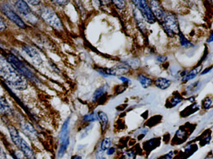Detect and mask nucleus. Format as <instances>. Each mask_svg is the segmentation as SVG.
I'll use <instances>...</instances> for the list:
<instances>
[{"label": "nucleus", "mask_w": 213, "mask_h": 159, "mask_svg": "<svg viewBox=\"0 0 213 159\" xmlns=\"http://www.w3.org/2000/svg\"><path fill=\"white\" fill-rule=\"evenodd\" d=\"M70 122V116L67 117L64 122H63L62 127H61V130H60V142H64L68 137V135L69 133V124Z\"/></svg>", "instance_id": "obj_14"}, {"label": "nucleus", "mask_w": 213, "mask_h": 159, "mask_svg": "<svg viewBox=\"0 0 213 159\" xmlns=\"http://www.w3.org/2000/svg\"><path fill=\"white\" fill-rule=\"evenodd\" d=\"M157 60L160 63H163L166 61L167 57L165 55H158L157 57Z\"/></svg>", "instance_id": "obj_35"}, {"label": "nucleus", "mask_w": 213, "mask_h": 159, "mask_svg": "<svg viewBox=\"0 0 213 159\" xmlns=\"http://www.w3.org/2000/svg\"><path fill=\"white\" fill-rule=\"evenodd\" d=\"M160 24L166 34L170 37H173L176 35H178L180 31L176 16L170 11H166Z\"/></svg>", "instance_id": "obj_5"}, {"label": "nucleus", "mask_w": 213, "mask_h": 159, "mask_svg": "<svg viewBox=\"0 0 213 159\" xmlns=\"http://www.w3.org/2000/svg\"><path fill=\"white\" fill-rule=\"evenodd\" d=\"M70 159H82V157L79 155L75 154L71 157Z\"/></svg>", "instance_id": "obj_41"}, {"label": "nucleus", "mask_w": 213, "mask_h": 159, "mask_svg": "<svg viewBox=\"0 0 213 159\" xmlns=\"http://www.w3.org/2000/svg\"><path fill=\"white\" fill-rule=\"evenodd\" d=\"M98 118H99V121L100 123V126H101V131L102 132H104L106 128H107V125L109 124V117L106 113H105L104 111H99L97 113Z\"/></svg>", "instance_id": "obj_17"}, {"label": "nucleus", "mask_w": 213, "mask_h": 159, "mask_svg": "<svg viewBox=\"0 0 213 159\" xmlns=\"http://www.w3.org/2000/svg\"><path fill=\"white\" fill-rule=\"evenodd\" d=\"M69 145H70V138L69 137L64 142H62L61 144H60V147L57 152V156L59 158H63L65 155Z\"/></svg>", "instance_id": "obj_20"}, {"label": "nucleus", "mask_w": 213, "mask_h": 159, "mask_svg": "<svg viewBox=\"0 0 213 159\" xmlns=\"http://www.w3.org/2000/svg\"><path fill=\"white\" fill-rule=\"evenodd\" d=\"M212 68H213V65H212V66L209 67H208V68L205 69L202 72H201V75H205V74L209 73V72L211 71V70L212 69Z\"/></svg>", "instance_id": "obj_38"}, {"label": "nucleus", "mask_w": 213, "mask_h": 159, "mask_svg": "<svg viewBox=\"0 0 213 159\" xmlns=\"http://www.w3.org/2000/svg\"><path fill=\"white\" fill-rule=\"evenodd\" d=\"M111 2L119 10L124 9L127 5V0H111Z\"/></svg>", "instance_id": "obj_25"}, {"label": "nucleus", "mask_w": 213, "mask_h": 159, "mask_svg": "<svg viewBox=\"0 0 213 159\" xmlns=\"http://www.w3.org/2000/svg\"><path fill=\"white\" fill-rule=\"evenodd\" d=\"M202 69H203V65H201L192 69L188 73H187L185 76H184L183 78H182V81L188 82L195 78L197 75L201 72Z\"/></svg>", "instance_id": "obj_18"}, {"label": "nucleus", "mask_w": 213, "mask_h": 159, "mask_svg": "<svg viewBox=\"0 0 213 159\" xmlns=\"http://www.w3.org/2000/svg\"><path fill=\"white\" fill-rule=\"evenodd\" d=\"M98 2L103 5H109L112 3L111 0H98Z\"/></svg>", "instance_id": "obj_37"}, {"label": "nucleus", "mask_w": 213, "mask_h": 159, "mask_svg": "<svg viewBox=\"0 0 213 159\" xmlns=\"http://www.w3.org/2000/svg\"><path fill=\"white\" fill-rule=\"evenodd\" d=\"M103 151L102 150L100 147H99L96 152V154H95V159H106V157H104V154H103Z\"/></svg>", "instance_id": "obj_28"}, {"label": "nucleus", "mask_w": 213, "mask_h": 159, "mask_svg": "<svg viewBox=\"0 0 213 159\" xmlns=\"http://www.w3.org/2000/svg\"><path fill=\"white\" fill-rule=\"evenodd\" d=\"M212 42H213V31L212 32V33L210 34L209 37H208V40H207L208 43H211Z\"/></svg>", "instance_id": "obj_42"}, {"label": "nucleus", "mask_w": 213, "mask_h": 159, "mask_svg": "<svg viewBox=\"0 0 213 159\" xmlns=\"http://www.w3.org/2000/svg\"><path fill=\"white\" fill-rule=\"evenodd\" d=\"M0 77L11 88L16 90H25L28 87L27 79L15 70L5 58L1 56Z\"/></svg>", "instance_id": "obj_1"}, {"label": "nucleus", "mask_w": 213, "mask_h": 159, "mask_svg": "<svg viewBox=\"0 0 213 159\" xmlns=\"http://www.w3.org/2000/svg\"><path fill=\"white\" fill-rule=\"evenodd\" d=\"M174 155V152L173 151L169 152L163 157V159H171Z\"/></svg>", "instance_id": "obj_36"}, {"label": "nucleus", "mask_w": 213, "mask_h": 159, "mask_svg": "<svg viewBox=\"0 0 213 159\" xmlns=\"http://www.w3.org/2000/svg\"><path fill=\"white\" fill-rule=\"evenodd\" d=\"M94 128V124H88L87 125H86L84 128H82V129L81 130V139H84L85 137H87L89 132L92 130Z\"/></svg>", "instance_id": "obj_24"}, {"label": "nucleus", "mask_w": 213, "mask_h": 159, "mask_svg": "<svg viewBox=\"0 0 213 159\" xmlns=\"http://www.w3.org/2000/svg\"><path fill=\"white\" fill-rule=\"evenodd\" d=\"M0 9H1L3 13L5 15V16H6L11 21L14 23L17 26L24 29L27 28V25L25 22L9 5L4 3L1 5Z\"/></svg>", "instance_id": "obj_8"}, {"label": "nucleus", "mask_w": 213, "mask_h": 159, "mask_svg": "<svg viewBox=\"0 0 213 159\" xmlns=\"http://www.w3.org/2000/svg\"><path fill=\"white\" fill-rule=\"evenodd\" d=\"M184 131H182V130H178L177 132H176V135L178 136V137H182L184 136Z\"/></svg>", "instance_id": "obj_40"}, {"label": "nucleus", "mask_w": 213, "mask_h": 159, "mask_svg": "<svg viewBox=\"0 0 213 159\" xmlns=\"http://www.w3.org/2000/svg\"><path fill=\"white\" fill-rule=\"evenodd\" d=\"M24 1L27 2L29 5H32L33 6H38L41 3V0H24Z\"/></svg>", "instance_id": "obj_30"}, {"label": "nucleus", "mask_w": 213, "mask_h": 159, "mask_svg": "<svg viewBox=\"0 0 213 159\" xmlns=\"http://www.w3.org/2000/svg\"><path fill=\"white\" fill-rule=\"evenodd\" d=\"M137 80L141 85L142 87L145 89L149 88L151 86L152 83H153V80H152V79L144 74L138 75Z\"/></svg>", "instance_id": "obj_19"}, {"label": "nucleus", "mask_w": 213, "mask_h": 159, "mask_svg": "<svg viewBox=\"0 0 213 159\" xmlns=\"http://www.w3.org/2000/svg\"><path fill=\"white\" fill-rule=\"evenodd\" d=\"M191 147H192L191 145H188V146H187L186 147L185 149V151L186 152H189L191 150Z\"/></svg>", "instance_id": "obj_43"}, {"label": "nucleus", "mask_w": 213, "mask_h": 159, "mask_svg": "<svg viewBox=\"0 0 213 159\" xmlns=\"http://www.w3.org/2000/svg\"><path fill=\"white\" fill-rule=\"evenodd\" d=\"M23 51L27 54V55L31 59V60L37 65H40L42 62V58L39 52L34 47L29 45H24L23 46Z\"/></svg>", "instance_id": "obj_11"}, {"label": "nucleus", "mask_w": 213, "mask_h": 159, "mask_svg": "<svg viewBox=\"0 0 213 159\" xmlns=\"http://www.w3.org/2000/svg\"><path fill=\"white\" fill-rule=\"evenodd\" d=\"M15 8L20 12L21 15L24 18V19L32 24H36L39 21L38 16L34 14L29 4L24 0H17L15 2Z\"/></svg>", "instance_id": "obj_6"}, {"label": "nucleus", "mask_w": 213, "mask_h": 159, "mask_svg": "<svg viewBox=\"0 0 213 159\" xmlns=\"http://www.w3.org/2000/svg\"><path fill=\"white\" fill-rule=\"evenodd\" d=\"M129 70L128 66L127 65H118L112 68H98L96 69V71L104 77L123 76L128 73Z\"/></svg>", "instance_id": "obj_9"}, {"label": "nucleus", "mask_w": 213, "mask_h": 159, "mask_svg": "<svg viewBox=\"0 0 213 159\" xmlns=\"http://www.w3.org/2000/svg\"><path fill=\"white\" fill-rule=\"evenodd\" d=\"M153 83L155 86L161 90H165L171 86V82L170 80L168 78L163 77H158L155 80Z\"/></svg>", "instance_id": "obj_16"}, {"label": "nucleus", "mask_w": 213, "mask_h": 159, "mask_svg": "<svg viewBox=\"0 0 213 159\" xmlns=\"http://www.w3.org/2000/svg\"><path fill=\"white\" fill-rule=\"evenodd\" d=\"M125 155L126 158L127 157V159H135V157H136L135 152L132 150L127 151L126 153L125 154Z\"/></svg>", "instance_id": "obj_31"}, {"label": "nucleus", "mask_w": 213, "mask_h": 159, "mask_svg": "<svg viewBox=\"0 0 213 159\" xmlns=\"http://www.w3.org/2000/svg\"><path fill=\"white\" fill-rule=\"evenodd\" d=\"M82 121L85 123H92L96 121H99V118L97 113L94 112L90 113L88 114L85 115L82 119Z\"/></svg>", "instance_id": "obj_21"}, {"label": "nucleus", "mask_w": 213, "mask_h": 159, "mask_svg": "<svg viewBox=\"0 0 213 159\" xmlns=\"http://www.w3.org/2000/svg\"><path fill=\"white\" fill-rule=\"evenodd\" d=\"M51 1L59 6H65L68 4L69 0H51Z\"/></svg>", "instance_id": "obj_27"}, {"label": "nucleus", "mask_w": 213, "mask_h": 159, "mask_svg": "<svg viewBox=\"0 0 213 159\" xmlns=\"http://www.w3.org/2000/svg\"><path fill=\"white\" fill-rule=\"evenodd\" d=\"M109 90V86L108 84H104L98 88L94 93L92 95V100L93 103H97L102 97H103L106 93H107Z\"/></svg>", "instance_id": "obj_13"}, {"label": "nucleus", "mask_w": 213, "mask_h": 159, "mask_svg": "<svg viewBox=\"0 0 213 159\" xmlns=\"http://www.w3.org/2000/svg\"><path fill=\"white\" fill-rule=\"evenodd\" d=\"M116 152V149L114 147H110L106 151V155H112Z\"/></svg>", "instance_id": "obj_34"}, {"label": "nucleus", "mask_w": 213, "mask_h": 159, "mask_svg": "<svg viewBox=\"0 0 213 159\" xmlns=\"http://www.w3.org/2000/svg\"><path fill=\"white\" fill-rule=\"evenodd\" d=\"M148 2L156 20L160 23L164 17L166 11L159 0H148Z\"/></svg>", "instance_id": "obj_10"}, {"label": "nucleus", "mask_w": 213, "mask_h": 159, "mask_svg": "<svg viewBox=\"0 0 213 159\" xmlns=\"http://www.w3.org/2000/svg\"><path fill=\"white\" fill-rule=\"evenodd\" d=\"M5 58L10 63L11 66L24 78L29 80L33 83H40V80L35 73L30 69L16 55L12 53H5Z\"/></svg>", "instance_id": "obj_2"}, {"label": "nucleus", "mask_w": 213, "mask_h": 159, "mask_svg": "<svg viewBox=\"0 0 213 159\" xmlns=\"http://www.w3.org/2000/svg\"><path fill=\"white\" fill-rule=\"evenodd\" d=\"M11 139L13 144L23 153L27 159H35V154L27 143L20 135L18 129L12 125H8Z\"/></svg>", "instance_id": "obj_3"}, {"label": "nucleus", "mask_w": 213, "mask_h": 159, "mask_svg": "<svg viewBox=\"0 0 213 159\" xmlns=\"http://www.w3.org/2000/svg\"><path fill=\"white\" fill-rule=\"evenodd\" d=\"M21 130L30 140H35L38 137V132L33 125L26 121L21 122Z\"/></svg>", "instance_id": "obj_12"}, {"label": "nucleus", "mask_w": 213, "mask_h": 159, "mask_svg": "<svg viewBox=\"0 0 213 159\" xmlns=\"http://www.w3.org/2000/svg\"><path fill=\"white\" fill-rule=\"evenodd\" d=\"M136 8L140 12L145 21L149 24H154L157 20L151 11L148 0H130Z\"/></svg>", "instance_id": "obj_7"}, {"label": "nucleus", "mask_w": 213, "mask_h": 159, "mask_svg": "<svg viewBox=\"0 0 213 159\" xmlns=\"http://www.w3.org/2000/svg\"><path fill=\"white\" fill-rule=\"evenodd\" d=\"M178 36L179 38V42L181 46L184 47H191L193 46V44H191V42L189 40H188V39L184 36V34L182 33V32L179 31Z\"/></svg>", "instance_id": "obj_23"}, {"label": "nucleus", "mask_w": 213, "mask_h": 159, "mask_svg": "<svg viewBox=\"0 0 213 159\" xmlns=\"http://www.w3.org/2000/svg\"><path fill=\"white\" fill-rule=\"evenodd\" d=\"M112 146V139L110 137H104L100 142V149L103 152H106Z\"/></svg>", "instance_id": "obj_22"}, {"label": "nucleus", "mask_w": 213, "mask_h": 159, "mask_svg": "<svg viewBox=\"0 0 213 159\" xmlns=\"http://www.w3.org/2000/svg\"><path fill=\"white\" fill-rule=\"evenodd\" d=\"M118 79H119V80H120L121 82L123 83V84L124 85H128L130 83H131V80L128 78L127 77H125L124 76H118Z\"/></svg>", "instance_id": "obj_29"}, {"label": "nucleus", "mask_w": 213, "mask_h": 159, "mask_svg": "<svg viewBox=\"0 0 213 159\" xmlns=\"http://www.w3.org/2000/svg\"><path fill=\"white\" fill-rule=\"evenodd\" d=\"M12 109L6 100V98L0 95V116H6L11 114Z\"/></svg>", "instance_id": "obj_15"}, {"label": "nucleus", "mask_w": 213, "mask_h": 159, "mask_svg": "<svg viewBox=\"0 0 213 159\" xmlns=\"http://www.w3.org/2000/svg\"><path fill=\"white\" fill-rule=\"evenodd\" d=\"M6 29V24L3 18L0 16V31H3Z\"/></svg>", "instance_id": "obj_32"}, {"label": "nucleus", "mask_w": 213, "mask_h": 159, "mask_svg": "<svg viewBox=\"0 0 213 159\" xmlns=\"http://www.w3.org/2000/svg\"><path fill=\"white\" fill-rule=\"evenodd\" d=\"M212 103V100L210 98H208L204 102V108L205 109H208Z\"/></svg>", "instance_id": "obj_33"}, {"label": "nucleus", "mask_w": 213, "mask_h": 159, "mask_svg": "<svg viewBox=\"0 0 213 159\" xmlns=\"http://www.w3.org/2000/svg\"><path fill=\"white\" fill-rule=\"evenodd\" d=\"M39 16L50 27L57 31L64 30V25L57 13L51 7L44 6L39 9Z\"/></svg>", "instance_id": "obj_4"}, {"label": "nucleus", "mask_w": 213, "mask_h": 159, "mask_svg": "<svg viewBox=\"0 0 213 159\" xmlns=\"http://www.w3.org/2000/svg\"><path fill=\"white\" fill-rule=\"evenodd\" d=\"M182 101V98L179 96H175L171 99L170 103L173 106H176Z\"/></svg>", "instance_id": "obj_26"}, {"label": "nucleus", "mask_w": 213, "mask_h": 159, "mask_svg": "<svg viewBox=\"0 0 213 159\" xmlns=\"http://www.w3.org/2000/svg\"><path fill=\"white\" fill-rule=\"evenodd\" d=\"M0 159H8L6 154L1 150H0Z\"/></svg>", "instance_id": "obj_39"}]
</instances>
